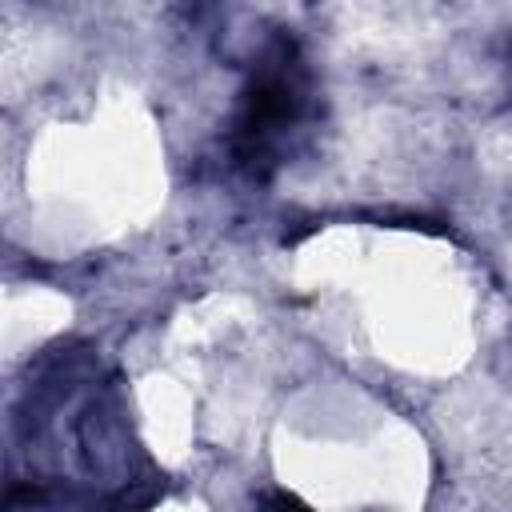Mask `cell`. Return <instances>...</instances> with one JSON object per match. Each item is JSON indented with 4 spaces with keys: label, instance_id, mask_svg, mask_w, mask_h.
<instances>
[{
    "label": "cell",
    "instance_id": "cell-1",
    "mask_svg": "<svg viewBox=\"0 0 512 512\" xmlns=\"http://www.w3.org/2000/svg\"><path fill=\"white\" fill-rule=\"evenodd\" d=\"M300 112V84L292 76V68L276 64V68H264L248 92H244V104H240V120H236V140H240V152L252 160V156H264V144L276 128L292 124Z\"/></svg>",
    "mask_w": 512,
    "mask_h": 512
},
{
    "label": "cell",
    "instance_id": "cell-2",
    "mask_svg": "<svg viewBox=\"0 0 512 512\" xmlns=\"http://www.w3.org/2000/svg\"><path fill=\"white\" fill-rule=\"evenodd\" d=\"M256 512H312V508L304 500H296L292 492H268V496H260Z\"/></svg>",
    "mask_w": 512,
    "mask_h": 512
}]
</instances>
